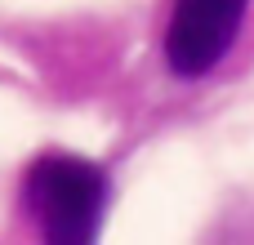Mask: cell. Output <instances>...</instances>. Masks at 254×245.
I'll use <instances>...</instances> for the list:
<instances>
[{
  "label": "cell",
  "mask_w": 254,
  "mask_h": 245,
  "mask_svg": "<svg viewBox=\"0 0 254 245\" xmlns=\"http://www.w3.org/2000/svg\"><path fill=\"white\" fill-rule=\"evenodd\" d=\"M250 0H174L165 27V62L174 76H205L237 45Z\"/></svg>",
  "instance_id": "cell-2"
},
{
  "label": "cell",
  "mask_w": 254,
  "mask_h": 245,
  "mask_svg": "<svg viewBox=\"0 0 254 245\" xmlns=\"http://www.w3.org/2000/svg\"><path fill=\"white\" fill-rule=\"evenodd\" d=\"M107 196H112L107 174L94 161H80L67 152L40 156L22 179V205L31 223L40 228L45 241L58 245L94 241L107 214Z\"/></svg>",
  "instance_id": "cell-1"
}]
</instances>
